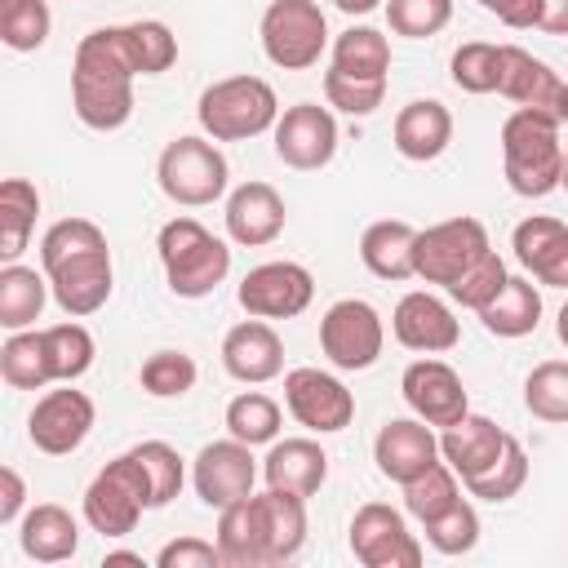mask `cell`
<instances>
[{
	"label": "cell",
	"instance_id": "1",
	"mask_svg": "<svg viewBox=\"0 0 568 568\" xmlns=\"http://www.w3.org/2000/svg\"><path fill=\"white\" fill-rule=\"evenodd\" d=\"M40 271L49 275L53 302L71 320H84V315L102 311L111 288H115L106 235L89 217H62V222H53L44 231V240H40Z\"/></svg>",
	"mask_w": 568,
	"mask_h": 568
},
{
	"label": "cell",
	"instance_id": "2",
	"mask_svg": "<svg viewBox=\"0 0 568 568\" xmlns=\"http://www.w3.org/2000/svg\"><path fill=\"white\" fill-rule=\"evenodd\" d=\"M133 53L124 40V27H98L75 44L71 62V106L84 129L115 133L133 115Z\"/></svg>",
	"mask_w": 568,
	"mask_h": 568
},
{
	"label": "cell",
	"instance_id": "3",
	"mask_svg": "<svg viewBox=\"0 0 568 568\" xmlns=\"http://www.w3.org/2000/svg\"><path fill=\"white\" fill-rule=\"evenodd\" d=\"M559 115L515 106L501 124V173L515 195L541 200L564 178V142H559Z\"/></svg>",
	"mask_w": 568,
	"mask_h": 568
},
{
	"label": "cell",
	"instance_id": "4",
	"mask_svg": "<svg viewBox=\"0 0 568 568\" xmlns=\"http://www.w3.org/2000/svg\"><path fill=\"white\" fill-rule=\"evenodd\" d=\"M155 253H160V266H164V280L178 297H209L226 275H231V248L226 240H217L204 222L195 217H173L160 226V240H155Z\"/></svg>",
	"mask_w": 568,
	"mask_h": 568
},
{
	"label": "cell",
	"instance_id": "5",
	"mask_svg": "<svg viewBox=\"0 0 568 568\" xmlns=\"http://www.w3.org/2000/svg\"><path fill=\"white\" fill-rule=\"evenodd\" d=\"M195 120H200L204 138H213V142H244V138L275 129L280 98L262 75H226L200 93Z\"/></svg>",
	"mask_w": 568,
	"mask_h": 568
},
{
	"label": "cell",
	"instance_id": "6",
	"mask_svg": "<svg viewBox=\"0 0 568 568\" xmlns=\"http://www.w3.org/2000/svg\"><path fill=\"white\" fill-rule=\"evenodd\" d=\"M226 178H231V169H226V155L217 151L213 138H191V133L173 138L155 160L160 191L182 209H204V204L222 200Z\"/></svg>",
	"mask_w": 568,
	"mask_h": 568
},
{
	"label": "cell",
	"instance_id": "7",
	"mask_svg": "<svg viewBox=\"0 0 568 568\" xmlns=\"http://www.w3.org/2000/svg\"><path fill=\"white\" fill-rule=\"evenodd\" d=\"M142 510H151V493H146L142 466H138L133 453H120L84 488V524L93 532H102V537H129L138 528Z\"/></svg>",
	"mask_w": 568,
	"mask_h": 568
},
{
	"label": "cell",
	"instance_id": "8",
	"mask_svg": "<svg viewBox=\"0 0 568 568\" xmlns=\"http://www.w3.org/2000/svg\"><path fill=\"white\" fill-rule=\"evenodd\" d=\"M257 31L262 53L280 71H311L328 44V18L315 0H271Z\"/></svg>",
	"mask_w": 568,
	"mask_h": 568
},
{
	"label": "cell",
	"instance_id": "9",
	"mask_svg": "<svg viewBox=\"0 0 568 568\" xmlns=\"http://www.w3.org/2000/svg\"><path fill=\"white\" fill-rule=\"evenodd\" d=\"M488 231L479 217H448V222H435L426 231H417V244H413V275L426 280V284H457L484 253H488Z\"/></svg>",
	"mask_w": 568,
	"mask_h": 568
},
{
	"label": "cell",
	"instance_id": "10",
	"mask_svg": "<svg viewBox=\"0 0 568 568\" xmlns=\"http://www.w3.org/2000/svg\"><path fill=\"white\" fill-rule=\"evenodd\" d=\"M382 346H386V324H382L373 302L342 297V302H333L324 311V320H320V351L328 355L333 368H342V373L373 368Z\"/></svg>",
	"mask_w": 568,
	"mask_h": 568
},
{
	"label": "cell",
	"instance_id": "11",
	"mask_svg": "<svg viewBox=\"0 0 568 568\" xmlns=\"http://www.w3.org/2000/svg\"><path fill=\"white\" fill-rule=\"evenodd\" d=\"M351 555L364 568H417L422 541L408 532L404 515L386 501H364L351 515Z\"/></svg>",
	"mask_w": 568,
	"mask_h": 568
},
{
	"label": "cell",
	"instance_id": "12",
	"mask_svg": "<svg viewBox=\"0 0 568 568\" xmlns=\"http://www.w3.org/2000/svg\"><path fill=\"white\" fill-rule=\"evenodd\" d=\"M93 417H98L93 399L84 390H75L71 382H62V386H53V390H44L36 399V408L27 417V435H31V444L40 453L67 457V453H75L89 439Z\"/></svg>",
	"mask_w": 568,
	"mask_h": 568
},
{
	"label": "cell",
	"instance_id": "13",
	"mask_svg": "<svg viewBox=\"0 0 568 568\" xmlns=\"http://www.w3.org/2000/svg\"><path fill=\"white\" fill-rule=\"evenodd\" d=\"M284 404L297 426L315 435H337L355 417V395L324 368H288L284 373Z\"/></svg>",
	"mask_w": 568,
	"mask_h": 568
},
{
	"label": "cell",
	"instance_id": "14",
	"mask_svg": "<svg viewBox=\"0 0 568 568\" xmlns=\"http://www.w3.org/2000/svg\"><path fill=\"white\" fill-rule=\"evenodd\" d=\"M191 484H195V497L213 510L240 501V497H253V484H257V462H253V448L235 435L226 439H213L195 453L191 462Z\"/></svg>",
	"mask_w": 568,
	"mask_h": 568
},
{
	"label": "cell",
	"instance_id": "15",
	"mask_svg": "<svg viewBox=\"0 0 568 568\" xmlns=\"http://www.w3.org/2000/svg\"><path fill=\"white\" fill-rule=\"evenodd\" d=\"M271 133H275V155L288 169L311 173V169H324L337 155V120H333V106H320V102L284 106Z\"/></svg>",
	"mask_w": 568,
	"mask_h": 568
},
{
	"label": "cell",
	"instance_id": "16",
	"mask_svg": "<svg viewBox=\"0 0 568 568\" xmlns=\"http://www.w3.org/2000/svg\"><path fill=\"white\" fill-rule=\"evenodd\" d=\"M240 306L257 320H293L311 306L315 280L302 262H262L240 280Z\"/></svg>",
	"mask_w": 568,
	"mask_h": 568
},
{
	"label": "cell",
	"instance_id": "17",
	"mask_svg": "<svg viewBox=\"0 0 568 568\" xmlns=\"http://www.w3.org/2000/svg\"><path fill=\"white\" fill-rule=\"evenodd\" d=\"M399 390H404V404L413 408V417H422L426 426H439V430L470 413L466 386H462L457 368L435 359V355L413 359L404 368V377H399Z\"/></svg>",
	"mask_w": 568,
	"mask_h": 568
},
{
	"label": "cell",
	"instance_id": "18",
	"mask_svg": "<svg viewBox=\"0 0 568 568\" xmlns=\"http://www.w3.org/2000/svg\"><path fill=\"white\" fill-rule=\"evenodd\" d=\"M390 333L404 351H417V355H444L462 342V324L453 315L448 302H439L435 293L426 288H413L395 302L390 311Z\"/></svg>",
	"mask_w": 568,
	"mask_h": 568
},
{
	"label": "cell",
	"instance_id": "19",
	"mask_svg": "<svg viewBox=\"0 0 568 568\" xmlns=\"http://www.w3.org/2000/svg\"><path fill=\"white\" fill-rule=\"evenodd\" d=\"M373 462L390 484H408L439 462V435L422 417H390L373 439Z\"/></svg>",
	"mask_w": 568,
	"mask_h": 568
},
{
	"label": "cell",
	"instance_id": "20",
	"mask_svg": "<svg viewBox=\"0 0 568 568\" xmlns=\"http://www.w3.org/2000/svg\"><path fill=\"white\" fill-rule=\"evenodd\" d=\"M222 368L235 382H244V386H262V382L280 377L284 373V342H280V333L266 320H257V315L240 320L222 337Z\"/></svg>",
	"mask_w": 568,
	"mask_h": 568
},
{
	"label": "cell",
	"instance_id": "21",
	"mask_svg": "<svg viewBox=\"0 0 568 568\" xmlns=\"http://www.w3.org/2000/svg\"><path fill=\"white\" fill-rule=\"evenodd\" d=\"M226 235L244 248H262V244H275L280 231H284V195L271 186V182H240L231 195H226Z\"/></svg>",
	"mask_w": 568,
	"mask_h": 568
},
{
	"label": "cell",
	"instance_id": "22",
	"mask_svg": "<svg viewBox=\"0 0 568 568\" xmlns=\"http://www.w3.org/2000/svg\"><path fill=\"white\" fill-rule=\"evenodd\" d=\"M506 430L493 422V417H484V413H466V417H457L453 426H444L439 430V457L457 470V479L466 484V479H475V475H484V470H493L497 466V457L506 453Z\"/></svg>",
	"mask_w": 568,
	"mask_h": 568
},
{
	"label": "cell",
	"instance_id": "23",
	"mask_svg": "<svg viewBox=\"0 0 568 568\" xmlns=\"http://www.w3.org/2000/svg\"><path fill=\"white\" fill-rule=\"evenodd\" d=\"M510 248L532 280H541L550 288H568V222L532 213L515 226Z\"/></svg>",
	"mask_w": 568,
	"mask_h": 568
},
{
	"label": "cell",
	"instance_id": "24",
	"mask_svg": "<svg viewBox=\"0 0 568 568\" xmlns=\"http://www.w3.org/2000/svg\"><path fill=\"white\" fill-rule=\"evenodd\" d=\"M497 93L510 98L515 106H532V111H550L559 115V98H564V80L550 62L532 58L519 44H501V67H497Z\"/></svg>",
	"mask_w": 568,
	"mask_h": 568
},
{
	"label": "cell",
	"instance_id": "25",
	"mask_svg": "<svg viewBox=\"0 0 568 568\" xmlns=\"http://www.w3.org/2000/svg\"><path fill=\"white\" fill-rule=\"evenodd\" d=\"M390 138H395V151L404 160H413V164L439 160L448 151V142H453V115L435 98H413L408 106H399Z\"/></svg>",
	"mask_w": 568,
	"mask_h": 568
},
{
	"label": "cell",
	"instance_id": "26",
	"mask_svg": "<svg viewBox=\"0 0 568 568\" xmlns=\"http://www.w3.org/2000/svg\"><path fill=\"white\" fill-rule=\"evenodd\" d=\"M18 546L36 564H67L80 550V524L58 501H36L18 519Z\"/></svg>",
	"mask_w": 568,
	"mask_h": 568
},
{
	"label": "cell",
	"instance_id": "27",
	"mask_svg": "<svg viewBox=\"0 0 568 568\" xmlns=\"http://www.w3.org/2000/svg\"><path fill=\"white\" fill-rule=\"evenodd\" d=\"M262 479L266 488L315 497L328 479V453L315 439H275L271 453L262 457Z\"/></svg>",
	"mask_w": 568,
	"mask_h": 568
},
{
	"label": "cell",
	"instance_id": "28",
	"mask_svg": "<svg viewBox=\"0 0 568 568\" xmlns=\"http://www.w3.org/2000/svg\"><path fill=\"white\" fill-rule=\"evenodd\" d=\"M213 541L222 550V568H271V550H266V532H262V515L253 497H240L217 510Z\"/></svg>",
	"mask_w": 568,
	"mask_h": 568
},
{
	"label": "cell",
	"instance_id": "29",
	"mask_svg": "<svg viewBox=\"0 0 568 568\" xmlns=\"http://www.w3.org/2000/svg\"><path fill=\"white\" fill-rule=\"evenodd\" d=\"M253 501H257V515H262L271 568L297 559V550L306 546V497L284 493V488H266V493H253Z\"/></svg>",
	"mask_w": 568,
	"mask_h": 568
},
{
	"label": "cell",
	"instance_id": "30",
	"mask_svg": "<svg viewBox=\"0 0 568 568\" xmlns=\"http://www.w3.org/2000/svg\"><path fill=\"white\" fill-rule=\"evenodd\" d=\"M413 244H417V226L399 222V217H382L373 226H364L359 235V262L377 275V280H413Z\"/></svg>",
	"mask_w": 568,
	"mask_h": 568
},
{
	"label": "cell",
	"instance_id": "31",
	"mask_svg": "<svg viewBox=\"0 0 568 568\" xmlns=\"http://www.w3.org/2000/svg\"><path fill=\"white\" fill-rule=\"evenodd\" d=\"M475 315L493 337H528L541 324V293L532 288L528 275H510L501 284V293Z\"/></svg>",
	"mask_w": 568,
	"mask_h": 568
},
{
	"label": "cell",
	"instance_id": "32",
	"mask_svg": "<svg viewBox=\"0 0 568 568\" xmlns=\"http://www.w3.org/2000/svg\"><path fill=\"white\" fill-rule=\"evenodd\" d=\"M49 275L36 271V266H18V262H4L0 271V328L18 333V328H31L49 302Z\"/></svg>",
	"mask_w": 568,
	"mask_h": 568
},
{
	"label": "cell",
	"instance_id": "33",
	"mask_svg": "<svg viewBox=\"0 0 568 568\" xmlns=\"http://www.w3.org/2000/svg\"><path fill=\"white\" fill-rule=\"evenodd\" d=\"M0 377L13 390H44L53 386V364L44 346V328H18L0 346Z\"/></svg>",
	"mask_w": 568,
	"mask_h": 568
},
{
	"label": "cell",
	"instance_id": "34",
	"mask_svg": "<svg viewBox=\"0 0 568 568\" xmlns=\"http://www.w3.org/2000/svg\"><path fill=\"white\" fill-rule=\"evenodd\" d=\"M36 213H40V191L27 178H4L0 182V257L4 262H18V253L27 248L36 231Z\"/></svg>",
	"mask_w": 568,
	"mask_h": 568
},
{
	"label": "cell",
	"instance_id": "35",
	"mask_svg": "<svg viewBox=\"0 0 568 568\" xmlns=\"http://www.w3.org/2000/svg\"><path fill=\"white\" fill-rule=\"evenodd\" d=\"M333 67L355 80H386L390 71V40L377 27H346L333 40Z\"/></svg>",
	"mask_w": 568,
	"mask_h": 568
},
{
	"label": "cell",
	"instance_id": "36",
	"mask_svg": "<svg viewBox=\"0 0 568 568\" xmlns=\"http://www.w3.org/2000/svg\"><path fill=\"white\" fill-rule=\"evenodd\" d=\"M462 501V484H457V470L439 457L430 470H422L417 479L404 484V510L417 519V524H430L439 519L444 510H453Z\"/></svg>",
	"mask_w": 568,
	"mask_h": 568
},
{
	"label": "cell",
	"instance_id": "37",
	"mask_svg": "<svg viewBox=\"0 0 568 568\" xmlns=\"http://www.w3.org/2000/svg\"><path fill=\"white\" fill-rule=\"evenodd\" d=\"M129 453H133L138 466H142V479H146V493H151V510L169 506V501L182 493V484H186V466H182L178 448L164 444V439H142V444H133Z\"/></svg>",
	"mask_w": 568,
	"mask_h": 568
},
{
	"label": "cell",
	"instance_id": "38",
	"mask_svg": "<svg viewBox=\"0 0 568 568\" xmlns=\"http://www.w3.org/2000/svg\"><path fill=\"white\" fill-rule=\"evenodd\" d=\"M524 408L550 426L568 422V359H541L524 377Z\"/></svg>",
	"mask_w": 568,
	"mask_h": 568
},
{
	"label": "cell",
	"instance_id": "39",
	"mask_svg": "<svg viewBox=\"0 0 568 568\" xmlns=\"http://www.w3.org/2000/svg\"><path fill=\"white\" fill-rule=\"evenodd\" d=\"M226 435L244 439L248 448L253 444H275L280 435V404L262 390H240L231 404H226Z\"/></svg>",
	"mask_w": 568,
	"mask_h": 568
},
{
	"label": "cell",
	"instance_id": "40",
	"mask_svg": "<svg viewBox=\"0 0 568 568\" xmlns=\"http://www.w3.org/2000/svg\"><path fill=\"white\" fill-rule=\"evenodd\" d=\"M44 346H49V364H53V382H75L93 368V333L75 320L44 328Z\"/></svg>",
	"mask_w": 568,
	"mask_h": 568
},
{
	"label": "cell",
	"instance_id": "41",
	"mask_svg": "<svg viewBox=\"0 0 568 568\" xmlns=\"http://www.w3.org/2000/svg\"><path fill=\"white\" fill-rule=\"evenodd\" d=\"M49 4L44 0H0V40L13 53H31L49 40Z\"/></svg>",
	"mask_w": 568,
	"mask_h": 568
},
{
	"label": "cell",
	"instance_id": "42",
	"mask_svg": "<svg viewBox=\"0 0 568 568\" xmlns=\"http://www.w3.org/2000/svg\"><path fill=\"white\" fill-rule=\"evenodd\" d=\"M124 40H129V53H133L138 75H160V71H169L178 62V36L160 18L129 22L124 27Z\"/></svg>",
	"mask_w": 568,
	"mask_h": 568
},
{
	"label": "cell",
	"instance_id": "43",
	"mask_svg": "<svg viewBox=\"0 0 568 568\" xmlns=\"http://www.w3.org/2000/svg\"><path fill=\"white\" fill-rule=\"evenodd\" d=\"M524 484H528V453H524V444L510 435V439H506V453L497 457V466L484 470V475H475V479H466V493L479 497V501H510Z\"/></svg>",
	"mask_w": 568,
	"mask_h": 568
},
{
	"label": "cell",
	"instance_id": "44",
	"mask_svg": "<svg viewBox=\"0 0 568 568\" xmlns=\"http://www.w3.org/2000/svg\"><path fill=\"white\" fill-rule=\"evenodd\" d=\"M497 67H501V44L466 40L462 49H453L448 75H453V84L466 89V93H497Z\"/></svg>",
	"mask_w": 568,
	"mask_h": 568
},
{
	"label": "cell",
	"instance_id": "45",
	"mask_svg": "<svg viewBox=\"0 0 568 568\" xmlns=\"http://www.w3.org/2000/svg\"><path fill=\"white\" fill-rule=\"evenodd\" d=\"M142 390L146 395H155V399H178V395H186L191 386H195V377H200V368H195V359L186 355V351H155V355H146L142 359Z\"/></svg>",
	"mask_w": 568,
	"mask_h": 568
},
{
	"label": "cell",
	"instance_id": "46",
	"mask_svg": "<svg viewBox=\"0 0 568 568\" xmlns=\"http://www.w3.org/2000/svg\"><path fill=\"white\" fill-rule=\"evenodd\" d=\"M386 22L395 36L426 40L453 22V0H386Z\"/></svg>",
	"mask_w": 568,
	"mask_h": 568
},
{
	"label": "cell",
	"instance_id": "47",
	"mask_svg": "<svg viewBox=\"0 0 568 568\" xmlns=\"http://www.w3.org/2000/svg\"><path fill=\"white\" fill-rule=\"evenodd\" d=\"M324 102L342 115H373L386 102V80H355L337 67L324 71Z\"/></svg>",
	"mask_w": 568,
	"mask_h": 568
},
{
	"label": "cell",
	"instance_id": "48",
	"mask_svg": "<svg viewBox=\"0 0 568 568\" xmlns=\"http://www.w3.org/2000/svg\"><path fill=\"white\" fill-rule=\"evenodd\" d=\"M506 280H510L506 262H501V257L488 248V253H484V257H479V262H475V266H470V271H466L457 284H448L444 293H448L457 306H466V311H484V306H488V302L501 293V284H506Z\"/></svg>",
	"mask_w": 568,
	"mask_h": 568
},
{
	"label": "cell",
	"instance_id": "49",
	"mask_svg": "<svg viewBox=\"0 0 568 568\" xmlns=\"http://www.w3.org/2000/svg\"><path fill=\"white\" fill-rule=\"evenodd\" d=\"M426 528V541L439 550V555H466V550H475V541H479V515H475V506L462 497L453 510H444L439 519H430V524H422Z\"/></svg>",
	"mask_w": 568,
	"mask_h": 568
},
{
	"label": "cell",
	"instance_id": "50",
	"mask_svg": "<svg viewBox=\"0 0 568 568\" xmlns=\"http://www.w3.org/2000/svg\"><path fill=\"white\" fill-rule=\"evenodd\" d=\"M155 564L160 568H222V550L217 541H204V537H173L160 546Z\"/></svg>",
	"mask_w": 568,
	"mask_h": 568
},
{
	"label": "cell",
	"instance_id": "51",
	"mask_svg": "<svg viewBox=\"0 0 568 568\" xmlns=\"http://www.w3.org/2000/svg\"><path fill=\"white\" fill-rule=\"evenodd\" d=\"M488 13H497L510 31H528L541 22V0H479Z\"/></svg>",
	"mask_w": 568,
	"mask_h": 568
},
{
	"label": "cell",
	"instance_id": "52",
	"mask_svg": "<svg viewBox=\"0 0 568 568\" xmlns=\"http://www.w3.org/2000/svg\"><path fill=\"white\" fill-rule=\"evenodd\" d=\"M27 484L13 466H0V524H18L27 510Z\"/></svg>",
	"mask_w": 568,
	"mask_h": 568
},
{
	"label": "cell",
	"instance_id": "53",
	"mask_svg": "<svg viewBox=\"0 0 568 568\" xmlns=\"http://www.w3.org/2000/svg\"><path fill=\"white\" fill-rule=\"evenodd\" d=\"M537 31L546 36H568V0H541V22Z\"/></svg>",
	"mask_w": 568,
	"mask_h": 568
},
{
	"label": "cell",
	"instance_id": "54",
	"mask_svg": "<svg viewBox=\"0 0 568 568\" xmlns=\"http://www.w3.org/2000/svg\"><path fill=\"white\" fill-rule=\"evenodd\" d=\"M342 13H351V18H364V13H373L382 0H333Z\"/></svg>",
	"mask_w": 568,
	"mask_h": 568
},
{
	"label": "cell",
	"instance_id": "55",
	"mask_svg": "<svg viewBox=\"0 0 568 568\" xmlns=\"http://www.w3.org/2000/svg\"><path fill=\"white\" fill-rule=\"evenodd\" d=\"M555 333H559V342L568 346V302L559 306V315H555Z\"/></svg>",
	"mask_w": 568,
	"mask_h": 568
},
{
	"label": "cell",
	"instance_id": "56",
	"mask_svg": "<svg viewBox=\"0 0 568 568\" xmlns=\"http://www.w3.org/2000/svg\"><path fill=\"white\" fill-rule=\"evenodd\" d=\"M106 564H142V555H129V550H111Z\"/></svg>",
	"mask_w": 568,
	"mask_h": 568
},
{
	"label": "cell",
	"instance_id": "57",
	"mask_svg": "<svg viewBox=\"0 0 568 568\" xmlns=\"http://www.w3.org/2000/svg\"><path fill=\"white\" fill-rule=\"evenodd\" d=\"M559 124L568 129V84H564V98H559Z\"/></svg>",
	"mask_w": 568,
	"mask_h": 568
},
{
	"label": "cell",
	"instance_id": "58",
	"mask_svg": "<svg viewBox=\"0 0 568 568\" xmlns=\"http://www.w3.org/2000/svg\"><path fill=\"white\" fill-rule=\"evenodd\" d=\"M559 186L568 191V151H564V178H559Z\"/></svg>",
	"mask_w": 568,
	"mask_h": 568
}]
</instances>
